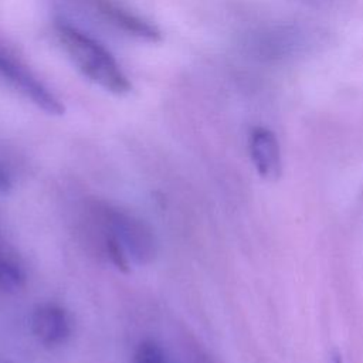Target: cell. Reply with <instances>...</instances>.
Listing matches in <instances>:
<instances>
[{
	"instance_id": "obj_1",
	"label": "cell",
	"mask_w": 363,
	"mask_h": 363,
	"mask_svg": "<svg viewBox=\"0 0 363 363\" xmlns=\"http://www.w3.org/2000/svg\"><path fill=\"white\" fill-rule=\"evenodd\" d=\"M55 35L84 77L115 95L130 92L132 84L115 57L95 38L65 21H57Z\"/></svg>"
},
{
	"instance_id": "obj_2",
	"label": "cell",
	"mask_w": 363,
	"mask_h": 363,
	"mask_svg": "<svg viewBox=\"0 0 363 363\" xmlns=\"http://www.w3.org/2000/svg\"><path fill=\"white\" fill-rule=\"evenodd\" d=\"M0 78L48 115H62L61 101L18 60L0 48Z\"/></svg>"
},
{
	"instance_id": "obj_3",
	"label": "cell",
	"mask_w": 363,
	"mask_h": 363,
	"mask_svg": "<svg viewBox=\"0 0 363 363\" xmlns=\"http://www.w3.org/2000/svg\"><path fill=\"white\" fill-rule=\"evenodd\" d=\"M31 330L40 343L55 347L65 343L72 332L68 312L55 303H44L35 308L31 316Z\"/></svg>"
},
{
	"instance_id": "obj_4",
	"label": "cell",
	"mask_w": 363,
	"mask_h": 363,
	"mask_svg": "<svg viewBox=\"0 0 363 363\" xmlns=\"http://www.w3.org/2000/svg\"><path fill=\"white\" fill-rule=\"evenodd\" d=\"M248 150L251 162L257 173L269 182H274L282 174V160L278 139L272 130L264 126H257L251 130L248 139Z\"/></svg>"
},
{
	"instance_id": "obj_5",
	"label": "cell",
	"mask_w": 363,
	"mask_h": 363,
	"mask_svg": "<svg viewBox=\"0 0 363 363\" xmlns=\"http://www.w3.org/2000/svg\"><path fill=\"white\" fill-rule=\"evenodd\" d=\"M96 6L106 21L125 31L126 34L152 43H156L162 38V34L155 24L135 14L121 3L115 0H98Z\"/></svg>"
},
{
	"instance_id": "obj_6",
	"label": "cell",
	"mask_w": 363,
	"mask_h": 363,
	"mask_svg": "<svg viewBox=\"0 0 363 363\" xmlns=\"http://www.w3.org/2000/svg\"><path fill=\"white\" fill-rule=\"evenodd\" d=\"M111 223L116 231L113 235L119 238L123 247L132 252L138 261H145L146 257H150L153 247L152 234L140 220L122 213H112Z\"/></svg>"
},
{
	"instance_id": "obj_7",
	"label": "cell",
	"mask_w": 363,
	"mask_h": 363,
	"mask_svg": "<svg viewBox=\"0 0 363 363\" xmlns=\"http://www.w3.org/2000/svg\"><path fill=\"white\" fill-rule=\"evenodd\" d=\"M23 269L11 259L0 258V289L14 292L24 285Z\"/></svg>"
},
{
	"instance_id": "obj_8",
	"label": "cell",
	"mask_w": 363,
	"mask_h": 363,
	"mask_svg": "<svg viewBox=\"0 0 363 363\" xmlns=\"http://www.w3.org/2000/svg\"><path fill=\"white\" fill-rule=\"evenodd\" d=\"M133 363H166L164 352L156 342L145 340L138 346Z\"/></svg>"
},
{
	"instance_id": "obj_9",
	"label": "cell",
	"mask_w": 363,
	"mask_h": 363,
	"mask_svg": "<svg viewBox=\"0 0 363 363\" xmlns=\"http://www.w3.org/2000/svg\"><path fill=\"white\" fill-rule=\"evenodd\" d=\"M105 247H106V252H108V257L111 258L112 264L123 274H128L130 267H129V259H128V255L125 252V247L123 244L119 241V238L116 235H109L106 238V242H105Z\"/></svg>"
},
{
	"instance_id": "obj_10",
	"label": "cell",
	"mask_w": 363,
	"mask_h": 363,
	"mask_svg": "<svg viewBox=\"0 0 363 363\" xmlns=\"http://www.w3.org/2000/svg\"><path fill=\"white\" fill-rule=\"evenodd\" d=\"M10 187H11V179L6 173V170L0 167V190L7 191V190H10Z\"/></svg>"
},
{
	"instance_id": "obj_11",
	"label": "cell",
	"mask_w": 363,
	"mask_h": 363,
	"mask_svg": "<svg viewBox=\"0 0 363 363\" xmlns=\"http://www.w3.org/2000/svg\"><path fill=\"white\" fill-rule=\"evenodd\" d=\"M329 363H343V359H342V354L337 352V350H333L330 357H329Z\"/></svg>"
},
{
	"instance_id": "obj_12",
	"label": "cell",
	"mask_w": 363,
	"mask_h": 363,
	"mask_svg": "<svg viewBox=\"0 0 363 363\" xmlns=\"http://www.w3.org/2000/svg\"><path fill=\"white\" fill-rule=\"evenodd\" d=\"M203 363H208V362H203Z\"/></svg>"
}]
</instances>
